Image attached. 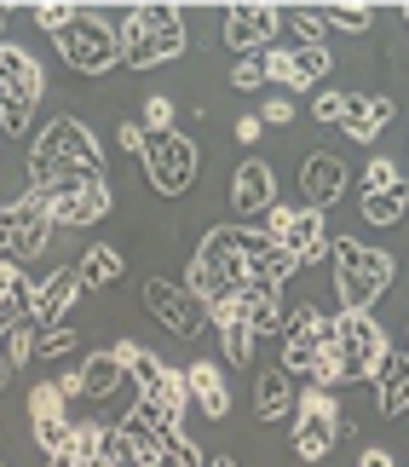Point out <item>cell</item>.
Here are the masks:
<instances>
[{
  "mask_svg": "<svg viewBox=\"0 0 409 467\" xmlns=\"http://www.w3.org/2000/svg\"><path fill=\"white\" fill-rule=\"evenodd\" d=\"M116 41H121V64H128V69H156V64H168V58H185L190 29H185V12L179 6L150 0V6H133L116 24Z\"/></svg>",
  "mask_w": 409,
  "mask_h": 467,
  "instance_id": "obj_1",
  "label": "cell"
},
{
  "mask_svg": "<svg viewBox=\"0 0 409 467\" xmlns=\"http://www.w3.org/2000/svg\"><path fill=\"white\" fill-rule=\"evenodd\" d=\"M329 254H334V289H341L346 312H369L386 289H393V277H398V260L386 254V248L358 243V237H334Z\"/></svg>",
  "mask_w": 409,
  "mask_h": 467,
  "instance_id": "obj_2",
  "label": "cell"
},
{
  "mask_svg": "<svg viewBox=\"0 0 409 467\" xmlns=\"http://www.w3.org/2000/svg\"><path fill=\"white\" fill-rule=\"evenodd\" d=\"M242 283H248V260H242V225H213L202 248H197V260H190V277H185V289L202 300V306H213V300H225V295H242Z\"/></svg>",
  "mask_w": 409,
  "mask_h": 467,
  "instance_id": "obj_3",
  "label": "cell"
},
{
  "mask_svg": "<svg viewBox=\"0 0 409 467\" xmlns=\"http://www.w3.org/2000/svg\"><path fill=\"white\" fill-rule=\"evenodd\" d=\"M334 364H341V387H358V381H375L393 340L375 323V312H341L334 317Z\"/></svg>",
  "mask_w": 409,
  "mask_h": 467,
  "instance_id": "obj_4",
  "label": "cell"
},
{
  "mask_svg": "<svg viewBox=\"0 0 409 467\" xmlns=\"http://www.w3.org/2000/svg\"><path fill=\"white\" fill-rule=\"evenodd\" d=\"M58 52L64 64L76 69V76H104V69L121 64V41H116V24L98 12L76 6V17H69V29L58 35Z\"/></svg>",
  "mask_w": 409,
  "mask_h": 467,
  "instance_id": "obj_5",
  "label": "cell"
},
{
  "mask_svg": "<svg viewBox=\"0 0 409 467\" xmlns=\"http://www.w3.org/2000/svg\"><path fill=\"white\" fill-rule=\"evenodd\" d=\"M52 213L46 202L35 191H24L17 202H0V260H12V265H24L35 254H46V243H52Z\"/></svg>",
  "mask_w": 409,
  "mask_h": 467,
  "instance_id": "obj_6",
  "label": "cell"
},
{
  "mask_svg": "<svg viewBox=\"0 0 409 467\" xmlns=\"http://www.w3.org/2000/svg\"><path fill=\"white\" fill-rule=\"evenodd\" d=\"M145 173H150V185L162 191V196H185L190 185H197V168H202V156H197V139L190 133H145Z\"/></svg>",
  "mask_w": 409,
  "mask_h": 467,
  "instance_id": "obj_7",
  "label": "cell"
},
{
  "mask_svg": "<svg viewBox=\"0 0 409 467\" xmlns=\"http://www.w3.org/2000/svg\"><path fill=\"white\" fill-rule=\"evenodd\" d=\"M341 433H346V416H341V404H334V392H323V387L300 392V404H294V456L300 462H323L334 444H341Z\"/></svg>",
  "mask_w": 409,
  "mask_h": 467,
  "instance_id": "obj_8",
  "label": "cell"
},
{
  "mask_svg": "<svg viewBox=\"0 0 409 467\" xmlns=\"http://www.w3.org/2000/svg\"><path fill=\"white\" fill-rule=\"evenodd\" d=\"M282 352H277V369L282 375H306L312 381V369H317V358H323V347L334 340V317H323L317 306H300V312H289L282 317Z\"/></svg>",
  "mask_w": 409,
  "mask_h": 467,
  "instance_id": "obj_9",
  "label": "cell"
},
{
  "mask_svg": "<svg viewBox=\"0 0 409 467\" xmlns=\"http://www.w3.org/2000/svg\"><path fill=\"white\" fill-rule=\"evenodd\" d=\"M35 139H41V145L58 156V168H64V173L104 179V145H98V133L87 128V121H76V116H52Z\"/></svg>",
  "mask_w": 409,
  "mask_h": 467,
  "instance_id": "obj_10",
  "label": "cell"
},
{
  "mask_svg": "<svg viewBox=\"0 0 409 467\" xmlns=\"http://www.w3.org/2000/svg\"><path fill=\"white\" fill-rule=\"evenodd\" d=\"M260 64H265V81L289 87V93H312V87L329 81L334 52L329 47H265Z\"/></svg>",
  "mask_w": 409,
  "mask_h": 467,
  "instance_id": "obj_11",
  "label": "cell"
},
{
  "mask_svg": "<svg viewBox=\"0 0 409 467\" xmlns=\"http://www.w3.org/2000/svg\"><path fill=\"white\" fill-rule=\"evenodd\" d=\"M145 306H150V317L162 323L168 335H179V340H197V335L208 329V306H202L190 289L168 283V277H150V283H145Z\"/></svg>",
  "mask_w": 409,
  "mask_h": 467,
  "instance_id": "obj_12",
  "label": "cell"
},
{
  "mask_svg": "<svg viewBox=\"0 0 409 467\" xmlns=\"http://www.w3.org/2000/svg\"><path fill=\"white\" fill-rule=\"evenodd\" d=\"M41 202H46V213H52V225L81 231V225H98L104 213L116 208V196H110V179H76V185L52 191V196H41Z\"/></svg>",
  "mask_w": 409,
  "mask_h": 467,
  "instance_id": "obj_13",
  "label": "cell"
},
{
  "mask_svg": "<svg viewBox=\"0 0 409 467\" xmlns=\"http://www.w3.org/2000/svg\"><path fill=\"white\" fill-rule=\"evenodd\" d=\"M128 375L138 381V399H145V404H156V410H162V416H173V421L185 416V404H190L185 375H179V369H168L156 352L138 347V352H133V364H128Z\"/></svg>",
  "mask_w": 409,
  "mask_h": 467,
  "instance_id": "obj_14",
  "label": "cell"
},
{
  "mask_svg": "<svg viewBox=\"0 0 409 467\" xmlns=\"http://www.w3.org/2000/svg\"><path fill=\"white\" fill-rule=\"evenodd\" d=\"M277 29H282V12L277 6H260V0H242V6H230L225 17H220V41L230 47V52H265L277 41Z\"/></svg>",
  "mask_w": 409,
  "mask_h": 467,
  "instance_id": "obj_15",
  "label": "cell"
},
{
  "mask_svg": "<svg viewBox=\"0 0 409 467\" xmlns=\"http://www.w3.org/2000/svg\"><path fill=\"white\" fill-rule=\"evenodd\" d=\"M76 300H81L76 265H58V272H46V277H29V323H35V335H41V329H58Z\"/></svg>",
  "mask_w": 409,
  "mask_h": 467,
  "instance_id": "obj_16",
  "label": "cell"
},
{
  "mask_svg": "<svg viewBox=\"0 0 409 467\" xmlns=\"http://www.w3.org/2000/svg\"><path fill=\"white\" fill-rule=\"evenodd\" d=\"M46 93V69L29 58L24 47H12V41H0V104H41Z\"/></svg>",
  "mask_w": 409,
  "mask_h": 467,
  "instance_id": "obj_17",
  "label": "cell"
},
{
  "mask_svg": "<svg viewBox=\"0 0 409 467\" xmlns=\"http://www.w3.org/2000/svg\"><path fill=\"white\" fill-rule=\"evenodd\" d=\"M208 323L213 335H220V352L230 358V369H242L248 358H254V335H248V312H242V295H225L208 306Z\"/></svg>",
  "mask_w": 409,
  "mask_h": 467,
  "instance_id": "obj_18",
  "label": "cell"
},
{
  "mask_svg": "<svg viewBox=\"0 0 409 467\" xmlns=\"http://www.w3.org/2000/svg\"><path fill=\"white\" fill-rule=\"evenodd\" d=\"M277 202V173L265 168L260 156H248L237 173H230V208L242 213V220H260L265 208Z\"/></svg>",
  "mask_w": 409,
  "mask_h": 467,
  "instance_id": "obj_19",
  "label": "cell"
},
{
  "mask_svg": "<svg viewBox=\"0 0 409 467\" xmlns=\"http://www.w3.org/2000/svg\"><path fill=\"white\" fill-rule=\"evenodd\" d=\"M346 161L341 156H329V150H312L306 161H300V191H306V208L323 213L329 202H341V191H346Z\"/></svg>",
  "mask_w": 409,
  "mask_h": 467,
  "instance_id": "obj_20",
  "label": "cell"
},
{
  "mask_svg": "<svg viewBox=\"0 0 409 467\" xmlns=\"http://www.w3.org/2000/svg\"><path fill=\"white\" fill-rule=\"evenodd\" d=\"M185 392H190V404H197L208 421L230 416V381H225V369L213 364V358H197V364L185 369Z\"/></svg>",
  "mask_w": 409,
  "mask_h": 467,
  "instance_id": "obj_21",
  "label": "cell"
},
{
  "mask_svg": "<svg viewBox=\"0 0 409 467\" xmlns=\"http://www.w3.org/2000/svg\"><path fill=\"white\" fill-rule=\"evenodd\" d=\"M282 248H289L294 265H317V260L329 254V225H323V213H317V208H294L289 231H282Z\"/></svg>",
  "mask_w": 409,
  "mask_h": 467,
  "instance_id": "obj_22",
  "label": "cell"
},
{
  "mask_svg": "<svg viewBox=\"0 0 409 467\" xmlns=\"http://www.w3.org/2000/svg\"><path fill=\"white\" fill-rule=\"evenodd\" d=\"M398 104L386 99V93H346V116H341V133L346 139H358V145H369L386 121H393Z\"/></svg>",
  "mask_w": 409,
  "mask_h": 467,
  "instance_id": "obj_23",
  "label": "cell"
},
{
  "mask_svg": "<svg viewBox=\"0 0 409 467\" xmlns=\"http://www.w3.org/2000/svg\"><path fill=\"white\" fill-rule=\"evenodd\" d=\"M294 404H300V381H294V375H282L277 364L260 369V381H254V416L271 427L282 416H294Z\"/></svg>",
  "mask_w": 409,
  "mask_h": 467,
  "instance_id": "obj_24",
  "label": "cell"
},
{
  "mask_svg": "<svg viewBox=\"0 0 409 467\" xmlns=\"http://www.w3.org/2000/svg\"><path fill=\"white\" fill-rule=\"evenodd\" d=\"M121 272H128V260H121V248H110V243H93V248H87V254L76 260V283H81V295L110 289V283H121Z\"/></svg>",
  "mask_w": 409,
  "mask_h": 467,
  "instance_id": "obj_25",
  "label": "cell"
},
{
  "mask_svg": "<svg viewBox=\"0 0 409 467\" xmlns=\"http://www.w3.org/2000/svg\"><path fill=\"white\" fill-rule=\"evenodd\" d=\"M375 387H381V416L386 421H398L404 410H409V358L404 352H386V364L375 375Z\"/></svg>",
  "mask_w": 409,
  "mask_h": 467,
  "instance_id": "obj_26",
  "label": "cell"
},
{
  "mask_svg": "<svg viewBox=\"0 0 409 467\" xmlns=\"http://www.w3.org/2000/svg\"><path fill=\"white\" fill-rule=\"evenodd\" d=\"M76 375H81V392H87L93 404L116 399V387L128 381V369L116 364V352H93V358H81V369H76Z\"/></svg>",
  "mask_w": 409,
  "mask_h": 467,
  "instance_id": "obj_27",
  "label": "cell"
},
{
  "mask_svg": "<svg viewBox=\"0 0 409 467\" xmlns=\"http://www.w3.org/2000/svg\"><path fill=\"white\" fill-rule=\"evenodd\" d=\"M24 317H29V277H24V265L0 260V335Z\"/></svg>",
  "mask_w": 409,
  "mask_h": 467,
  "instance_id": "obj_28",
  "label": "cell"
},
{
  "mask_svg": "<svg viewBox=\"0 0 409 467\" xmlns=\"http://www.w3.org/2000/svg\"><path fill=\"white\" fill-rule=\"evenodd\" d=\"M358 213H363L369 225H398L404 213H409V185L381 191V196H358Z\"/></svg>",
  "mask_w": 409,
  "mask_h": 467,
  "instance_id": "obj_29",
  "label": "cell"
},
{
  "mask_svg": "<svg viewBox=\"0 0 409 467\" xmlns=\"http://www.w3.org/2000/svg\"><path fill=\"white\" fill-rule=\"evenodd\" d=\"M35 421H69V399L58 392V381L29 387V427H35Z\"/></svg>",
  "mask_w": 409,
  "mask_h": 467,
  "instance_id": "obj_30",
  "label": "cell"
},
{
  "mask_svg": "<svg viewBox=\"0 0 409 467\" xmlns=\"http://www.w3.org/2000/svg\"><path fill=\"white\" fill-rule=\"evenodd\" d=\"M29 358H35V323L24 317V323H12V329L0 335V364H6V369H24Z\"/></svg>",
  "mask_w": 409,
  "mask_h": 467,
  "instance_id": "obj_31",
  "label": "cell"
},
{
  "mask_svg": "<svg viewBox=\"0 0 409 467\" xmlns=\"http://www.w3.org/2000/svg\"><path fill=\"white\" fill-rule=\"evenodd\" d=\"M282 29H289L300 47H323V35H329L323 12H312V6H294V12H282Z\"/></svg>",
  "mask_w": 409,
  "mask_h": 467,
  "instance_id": "obj_32",
  "label": "cell"
},
{
  "mask_svg": "<svg viewBox=\"0 0 409 467\" xmlns=\"http://www.w3.org/2000/svg\"><path fill=\"white\" fill-rule=\"evenodd\" d=\"M104 444H110V427L104 421H76V467H87V462H104Z\"/></svg>",
  "mask_w": 409,
  "mask_h": 467,
  "instance_id": "obj_33",
  "label": "cell"
},
{
  "mask_svg": "<svg viewBox=\"0 0 409 467\" xmlns=\"http://www.w3.org/2000/svg\"><path fill=\"white\" fill-rule=\"evenodd\" d=\"M358 185H363V196L398 191V185H404V168H398L393 156H369V168H363V179H358Z\"/></svg>",
  "mask_w": 409,
  "mask_h": 467,
  "instance_id": "obj_34",
  "label": "cell"
},
{
  "mask_svg": "<svg viewBox=\"0 0 409 467\" xmlns=\"http://www.w3.org/2000/svg\"><path fill=\"white\" fill-rule=\"evenodd\" d=\"M323 24L341 29V35H369L375 29V12L369 6H323Z\"/></svg>",
  "mask_w": 409,
  "mask_h": 467,
  "instance_id": "obj_35",
  "label": "cell"
},
{
  "mask_svg": "<svg viewBox=\"0 0 409 467\" xmlns=\"http://www.w3.org/2000/svg\"><path fill=\"white\" fill-rule=\"evenodd\" d=\"M156 467H208V456H202V444L197 439H168L162 444V456H156Z\"/></svg>",
  "mask_w": 409,
  "mask_h": 467,
  "instance_id": "obj_36",
  "label": "cell"
},
{
  "mask_svg": "<svg viewBox=\"0 0 409 467\" xmlns=\"http://www.w3.org/2000/svg\"><path fill=\"white\" fill-rule=\"evenodd\" d=\"M76 323H58V329H41L35 335V358H64V352H76Z\"/></svg>",
  "mask_w": 409,
  "mask_h": 467,
  "instance_id": "obj_37",
  "label": "cell"
},
{
  "mask_svg": "<svg viewBox=\"0 0 409 467\" xmlns=\"http://www.w3.org/2000/svg\"><path fill=\"white\" fill-rule=\"evenodd\" d=\"M230 87H237V93H260V87H265V64H260V52H248V58L230 64Z\"/></svg>",
  "mask_w": 409,
  "mask_h": 467,
  "instance_id": "obj_38",
  "label": "cell"
},
{
  "mask_svg": "<svg viewBox=\"0 0 409 467\" xmlns=\"http://www.w3.org/2000/svg\"><path fill=\"white\" fill-rule=\"evenodd\" d=\"M29 17H35V29L64 35V29H69V17H76V6H64V0H41V6H35Z\"/></svg>",
  "mask_w": 409,
  "mask_h": 467,
  "instance_id": "obj_39",
  "label": "cell"
},
{
  "mask_svg": "<svg viewBox=\"0 0 409 467\" xmlns=\"http://www.w3.org/2000/svg\"><path fill=\"white\" fill-rule=\"evenodd\" d=\"M145 133H173V99L168 93H150L145 99V121H138Z\"/></svg>",
  "mask_w": 409,
  "mask_h": 467,
  "instance_id": "obj_40",
  "label": "cell"
},
{
  "mask_svg": "<svg viewBox=\"0 0 409 467\" xmlns=\"http://www.w3.org/2000/svg\"><path fill=\"white\" fill-rule=\"evenodd\" d=\"M260 128H289V121H294V99H282V93H271V99H265L260 104Z\"/></svg>",
  "mask_w": 409,
  "mask_h": 467,
  "instance_id": "obj_41",
  "label": "cell"
},
{
  "mask_svg": "<svg viewBox=\"0 0 409 467\" xmlns=\"http://www.w3.org/2000/svg\"><path fill=\"white\" fill-rule=\"evenodd\" d=\"M312 116L323 121V128H341V116H346V93H329V87H323V93L312 99Z\"/></svg>",
  "mask_w": 409,
  "mask_h": 467,
  "instance_id": "obj_42",
  "label": "cell"
},
{
  "mask_svg": "<svg viewBox=\"0 0 409 467\" xmlns=\"http://www.w3.org/2000/svg\"><path fill=\"white\" fill-rule=\"evenodd\" d=\"M358 467H398V456L386 451V444H363V456H358Z\"/></svg>",
  "mask_w": 409,
  "mask_h": 467,
  "instance_id": "obj_43",
  "label": "cell"
},
{
  "mask_svg": "<svg viewBox=\"0 0 409 467\" xmlns=\"http://www.w3.org/2000/svg\"><path fill=\"white\" fill-rule=\"evenodd\" d=\"M230 133H237V145H260V116H237V128H230Z\"/></svg>",
  "mask_w": 409,
  "mask_h": 467,
  "instance_id": "obj_44",
  "label": "cell"
},
{
  "mask_svg": "<svg viewBox=\"0 0 409 467\" xmlns=\"http://www.w3.org/2000/svg\"><path fill=\"white\" fill-rule=\"evenodd\" d=\"M116 139H121V150H133V156L145 150V128H138V121H121V133H116Z\"/></svg>",
  "mask_w": 409,
  "mask_h": 467,
  "instance_id": "obj_45",
  "label": "cell"
},
{
  "mask_svg": "<svg viewBox=\"0 0 409 467\" xmlns=\"http://www.w3.org/2000/svg\"><path fill=\"white\" fill-rule=\"evenodd\" d=\"M58 392H64L69 404H76V399H87V392H81V375H76V369H69V375H58Z\"/></svg>",
  "mask_w": 409,
  "mask_h": 467,
  "instance_id": "obj_46",
  "label": "cell"
},
{
  "mask_svg": "<svg viewBox=\"0 0 409 467\" xmlns=\"http://www.w3.org/2000/svg\"><path fill=\"white\" fill-rule=\"evenodd\" d=\"M208 467H242L237 456H208Z\"/></svg>",
  "mask_w": 409,
  "mask_h": 467,
  "instance_id": "obj_47",
  "label": "cell"
},
{
  "mask_svg": "<svg viewBox=\"0 0 409 467\" xmlns=\"http://www.w3.org/2000/svg\"><path fill=\"white\" fill-rule=\"evenodd\" d=\"M0 41H6V6H0Z\"/></svg>",
  "mask_w": 409,
  "mask_h": 467,
  "instance_id": "obj_48",
  "label": "cell"
},
{
  "mask_svg": "<svg viewBox=\"0 0 409 467\" xmlns=\"http://www.w3.org/2000/svg\"><path fill=\"white\" fill-rule=\"evenodd\" d=\"M6 381H12V369H6V364H0V387H6Z\"/></svg>",
  "mask_w": 409,
  "mask_h": 467,
  "instance_id": "obj_49",
  "label": "cell"
},
{
  "mask_svg": "<svg viewBox=\"0 0 409 467\" xmlns=\"http://www.w3.org/2000/svg\"><path fill=\"white\" fill-rule=\"evenodd\" d=\"M404 358H409V323H404Z\"/></svg>",
  "mask_w": 409,
  "mask_h": 467,
  "instance_id": "obj_50",
  "label": "cell"
},
{
  "mask_svg": "<svg viewBox=\"0 0 409 467\" xmlns=\"http://www.w3.org/2000/svg\"><path fill=\"white\" fill-rule=\"evenodd\" d=\"M404 24H409V6H404Z\"/></svg>",
  "mask_w": 409,
  "mask_h": 467,
  "instance_id": "obj_51",
  "label": "cell"
},
{
  "mask_svg": "<svg viewBox=\"0 0 409 467\" xmlns=\"http://www.w3.org/2000/svg\"><path fill=\"white\" fill-rule=\"evenodd\" d=\"M0 467H6V462H0Z\"/></svg>",
  "mask_w": 409,
  "mask_h": 467,
  "instance_id": "obj_52",
  "label": "cell"
}]
</instances>
